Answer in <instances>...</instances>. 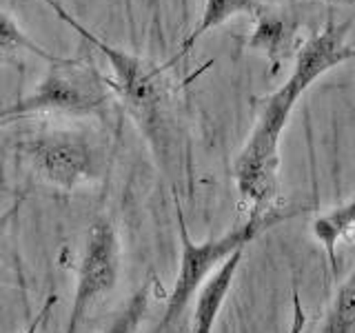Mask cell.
I'll use <instances>...</instances> for the list:
<instances>
[{
	"instance_id": "cell-1",
	"label": "cell",
	"mask_w": 355,
	"mask_h": 333,
	"mask_svg": "<svg viewBox=\"0 0 355 333\" xmlns=\"http://www.w3.org/2000/svg\"><path fill=\"white\" fill-rule=\"evenodd\" d=\"M349 27L351 22L338 25L329 20L318 33L300 44L293 71L286 83L273 94L255 100L258 109L255 125L233 164L236 187L251 205V214H264L273 209V200L277 198V171H280V138L297 100L320 76L355 58V44L347 42Z\"/></svg>"
},
{
	"instance_id": "cell-2",
	"label": "cell",
	"mask_w": 355,
	"mask_h": 333,
	"mask_svg": "<svg viewBox=\"0 0 355 333\" xmlns=\"http://www.w3.org/2000/svg\"><path fill=\"white\" fill-rule=\"evenodd\" d=\"M111 65V85L127 114L138 125L144 140L166 176L182 169V127L178 122L173 87L166 78V65H155L136 53L96 38L92 42Z\"/></svg>"
},
{
	"instance_id": "cell-3",
	"label": "cell",
	"mask_w": 355,
	"mask_h": 333,
	"mask_svg": "<svg viewBox=\"0 0 355 333\" xmlns=\"http://www.w3.org/2000/svg\"><path fill=\"white\" fill-rule=\"evenodd\" d=\"M175 207H178V236H180V266H178V275L169 293V300H166L164 314L158 322V327L153 329V333H166L169 329H173L175 322L187 314L191 300L198 298V293L202 291V287L209 282L214 271H218L233 253L247 249V244L258 238L260 233L297 214V209L286 211L273 207L269 211H264V214H251L240 225H233L225 236L196 242L189 236L187 222L178 200Z\"/></svg>"
},
{
	"instance_id": "cell-4",
	"label": "cell",
	"mask_w": 355,
	"mask_h": 333,
	"mask_svg": "<svg viewBox=\"0 0 355 333\" xmlns=\"http://www.w3.org/2000/svg\"><path fill=\"white\" fill-rule=\"evenodd\" d=\"M114 96L111 78L100 74L96 65L80 58H60L49 65L40 85L29 96L0 111V125L29 114L100 116Z\"/></svg>"
},
{
	"instance_id": "cell-5",
	"label": "cell",
	"mask_w": 355,
	"mask_h": 333,
	"mask_svg": "<svg viewBox=\"0 0 355 333\" xmlns=\"http://www.w3.org/2000/svg\"><path fill=\"white\" fill-rule=\"evenodd\" d=\"M20 151L42 180L62 191L96 180L107 162L105 144L85 129H42L22 140Z\"/></svg>"
},
{
	"instance_id": "cell-6",
	"label": "cell",
	"mask_w": 355,
	"mask_h": 333,
	"mask_svg": "<svg viewBox=\"0 0 355 333\" xmlns=\"http://www.w3.org/2000/svg\"><path fill=\"white\" fill-rule=\"evenodd\" d=\"M120 275V242L114 225L107 218L96 220L87 233L85 251L78 266L76 293L64 333H78L85 318L100 300L111 293Z\"/></svg>"
},
{
	"instance_id": "cell-7",
	"label": "cell",
	"mask_w": 355,
	"mask_h": 333,
	"mask_svg": "<svg viewBox=\"0 0 355 333\" xmlns=\"http://www.w3.org/2000/svg\"><path fill=\"white\" fill-rule=\"evenodd\" d=\"M300 16L295 11L264 3L253 16V27L244 36H236L242 51H258L271 62V78L282 69V65L297 53Z\"/></svg>"
},
{
	"instance_id": "cell-8",
	"label": "cell",
	"mask_w": 355,
	"mask_h": 333,
	"mask_svg": "<svg viewBox=\"0 0 355 333\" xmlns=\"http://www.w3.org/2000/svg\"><path fill=\"white\" fill-rule=\"evenodd\" d=\"M244 249L236 251L231 258L220 266V269L209 278V282L202 287V291L196 298V314H193V333H214L218 314L225 307L227 296L236 280L238 266L242 262Z\"/></svg>"
},
{
	"instance_id": "cell-9",
	"label": "cell",
	"mask_w": 355,
	"mask_h": 333,
	"mask_svg": "<svg viewBox=\"0 0 355 333\" xmlns=\"http://www.w3.org/2000/svg\"><path fill=\"white\" fill-rule=\"evenodd\" d=\"M262 5H264L262 0H205L202 16H200L191 33H189L180 47H178V53L169 60V67L178 60H182L184 56L193 49V44L202 36H207L211 29L225 25V22L233 16H251L253 18Z\"/></svg>"
},
{
	"instance_id": "cell-10",
	"label": "cell",
	"mask_w": 355,
	"mask_h": 333,
	"mask_svg": "<svg viewBox=\"0 0 355 333\" xmlns=\"http://www.w3.org/2000/svg\"><path fill=\"white\" fill-rule=\"evenodd\" d=\"M353 227H355V194L349 200H344L342 205L324 211V214H320L313 220V225H311V231H313V236L320 242V247L324 249L331 273L336 278L340 273L338 244Z\"/></svg>"
},
{
	"instance_id": "cell-11",
	"label": "cell",
	"mask_w": 355,
	"mask_h": 333,
	"mask_svg": "<svg viewBox=\"0 0 355 333\" xmlns=\"http://www.w3.org/2000/svg\"><path fill=\"white\" fill-rule=\"evenodd\" d=\"M320 333H355V266L338 287Z\"/></svg>"
},
{
	"instance_id": "cell-12",
	"label": "cell",
	"mask_w": 355,
	"mask_h": 333,
	"mask_svg": "<svg viewBox=\"0 0 355 333\" xmlns=\"http://www.w3.org/2000/svg\"><path fill=\"white\" fill-rule=\"evenodd\" d=\"M20 51L38 56V58H42L44 62H49V65L58 62L62 58V56H55V53L47 51L44 47H40V44L33 40L14 18L0 9V56H14V53H20Z\"/></svg>"
},
{
	"instance_id": "cell-13",
	"label": "cell",
	"mask_w": 355,
	"mask_h": 333,
	"mask_svg": "<svg viewBox=\"0 0 355 333\" xmlns=\"http://www.w3.org/2000/svg\"><path fill=\"white\" fill-rule=\"evenodd\" d=\"M151 296H153V280H147L125 305H122V309L114 316V320L109 322L105 333H138L140 325L149 314Z\"/></svg>"
},
{
	"instance_id": "cell-14",
	"label": "cell",
	"mask_w": 355,
	"mask_h": 333,
	"mask_svg": "<svg viewBox=\"0 0 355 333\" xmlns=\"http://www.w3.org/2000/svg\"><path fill=\"white\" fill-rule=\"evenodd\" d=\"M55 302H58V296H55V293H53V296H49V298H47V302L42 305V309L38 311V316L31 320V325L27 327V331H25V333H38L40 325H42L44 320H47V316L51 314V309H53V305H55Z\"/></svg>"
},
{
	"instance_id": "cell-15",
	"label": "cell",
	"mask_w": 355,
	"mask_h": 333,
	"mask_svg": "<svg viewBox=\"0 0 355 333\" xmlns=\"http://www.w3.org/2000/svg\"><path fill=\"white\" fill-rule=\"evenodd\" d=\"M322 3L338 5V7H355V0H322Z\"/></svg>"
}]
</instances>
